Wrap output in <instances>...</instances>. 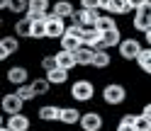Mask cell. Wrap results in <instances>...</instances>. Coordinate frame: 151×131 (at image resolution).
<instances>
[{"mask_svg": "<svg viewBox=\"0 0 151 131\" xmlns=\"http://www.w3.org/2000/svg\"><path fill=\"white\" fill-rule=\"evenodd\" d=\"M68 97L73 102H78V105H88V102H93V97H95V83L88 80V78L73 80L71 88H68Z\"/></svg>", "mask_w": 151, "mask_h": 131, "instance_id": "obj_1", "label": "cell"}, {"mask_svg": "<svg viewBox=\"0 0 151 131\" xmlns=\"http://www.w3.org/2000/svg\"><path fill=\"white\" fill-rule=\"evenodd\" d=\"M102 102H105L107 107H122L129 97L127 88L122 85V83H107V85H102V92H100Z\"/></svg>", "mask_w": 151, "mask_h": 131, "instance_id": "obj_2", "label": "cell"}, {"mask_svg": "<svg viewBox=\"0 0 151 131\" xmlns=\"http://www.w3.org/2000/svg\"><path fill=\"white\" fill-rule=\"evenodd\" d=\"M141 49H144V46H141V41L137 39V36H124V39H122V44L117 46V53H119L122 61H127V63L134 61V63H137Z\"/></svg>", "mask_w": 151, "mask_h": 131, "instance_id": "obj_3", "label": "cell"}, {"mask_svg": "<svg viewBox=\"0 0 151 131\" xmlns=\"http://www.w3.org/2000/svg\"><path fill=\"white\" fill-rule=\"evenodd\" d=\"M78 126H81V131H102L105 129V117L98 109H88V112H83Z\"/></svg>", "mask_w": 151, "mask_h": 131, "instance_id": "obj_4", "label": "cell"}, {"mask_svg": "<svg viewBox=\"0 0 151 131\" xmlns=\"http://www.w3.org/2000/svg\"><path fill=\"white\" fill-rule=\"evenodd\" d=\"M5 80L10 83L12 88H20V85H27V83H32L29 80V68L27 66H10V68L5 70Z\"/></svg>", "mask_w": 151, "mask_h": 131, "instance_id": "obj_5", "label": "cell"}, {"mask_svg": "<svg viewBox=\"0 0 151 131\" xmlns=\"http://www.w3.org/2000/svg\"><path fill=\"white\" fill-rule=\"evenodd\" d=\"M24 105H27V102L17 97V95H15V90H12V92H5V95H3V100H0V107H3L5 117L22 114V112H24Z\"/></svg>", "mask_w": 151, "mask_h": 131, "instance_id": "obj_6", "label": "cell"}, {"mask_svg": "<svg viewBox=\"0 0 151 131\" xmlns=\"http://www.w3.org/2000/svg\"><path fill=\"white\" fill-rule=\"evenodd\" d=\"M66 29H68L66 20H61V17H56V15L51 12V15H49V22H46V39L61 41L63 36H66Z\"/></svg>", "mask_w": 151, "mask_h": 131, "instance_id": "obj_7", "label": "cell"}, {"mask_svg": "<svg viewBox=\"0 0 151 131\" xmlns=\"http://www.w3.org/2000/svg\"><path fill=\"white\" fill-rule=\"evenodd\" d=\"M98 20H100V10H83V7H78L76 15L71 17V24H78L83 29H88V27H98Z\"/></svg>", "mask_w": 151, "mask_h": 131, "instance_id": "obj_8", "label": "cell"}, {"mask_svg": "<svg viewBox=\"0 0 151 131\" xmlns=\"http://www.w3.org/2000/svg\"><path fill=\"white\" fill-rule=\"evenodd\" d=\"M20 49H22V39H17L15 34L0 36V61H7L10 56H15Z\"/></svg>", "mask_w": 151, "mask_h": 131, "instance_id": "obj_9", "label": "cell"}, {"mask_svg": "<svg viewBox=\"0 0 151 131\" xmlns=\"http://www.w3.org/2000/svg\"><path fill=\"white\" fill-rule=\"evenodd\" d=\"M81 117H83V112L76 107V105H68V107H61L59 121H61L63 126H78L81 124Z\"/></svg>", "mask_w": 151, "mask_h": 131, "instance_id": "obj_10", "label": "cell"}, {"mask_svg": "<svg viewBox=\"0 0 151 131\" xmlns=\"http://www.w3.org/2000/svg\"><path fill=\"white\" fill-rule=\"evenodd\" d=\"M61 117V107L59 105H42L37 109V119L44 121V124H54V121H59Z\"/></svg>", "mask_w": 151, "mask_h": 131, "instance_id": "obj_11", "label": "cell"}, {"mask_svg": "<svg viewBox=\"0 0 151 131\" xmlns=\"http://www.w3.org/2000/svg\"><path fill=\"white\" fill-rule=\"evenodd\" d=\"M76 7L71 0H54V5H51V12L56 15V17H61V20H71V17L76 15Z\"/></svg>", "mask_w": 151, "mask_h": 131, "instance_id": "obj_12", "label": "cell"}, {"mask_svg": "<svg viewBox=\"0 0 151 131\" xmlns=\"http://www.w3.org/2000/svg\"><path fill=\"white\" fill-rule=\"evenodd\" d=\"M12 34L17 36V39H32V20L27 15L17 17L15 24H12Z\"/></svg>", "mask_w": 151, "mask_h": 131, "instance_id": "obj_13", "label": "cell"}, {"mask_svg": "<svg viewBox=\"0 0 151 131\" xmlns=\"http://www.w3.org/2000/svg\"><path fill=\"white\" fill-rule=\"evenodd\" d=\"M0 10L22 17V15H27V10H29V0H0Z\"/></svg>", "mask_w": 151, "mask_h": 131, "instance_id": "obj_14", "label": "cell"}, {"mask_svg": "<svg viewBox=\"0 0 151 131\" xmlns=\"http://www.w3.org/2000/svg\"><path fill=\"white\" fill-rule=\"evenodd\" d=\"M3 124H7L12 131H29V129H32V119H29V117H27L24 112H22V114L5 117V121H3Z\"/></svg>", "mask_w": 151, "mask_h": 131, "instance_id": "obj_15", "label": "cell"}, {"mask_svg": "<svg viewBox=\"0 0 151 131\" xmlns=\"http://www.w3.org/2000/svg\"><path fill=\"white\" fill-rule=\"evenodd\" d=\"M122 29L117 27V29H110V32H102V44H100V49H117V46L122 44Z\"/></svg>", "mask_w": 151, "mask_h": 131, "instance_id": "obj_16", "label": "cell"}, {"mask_svg": "<svg viewBox=\"0 0 151 131\" xmlns=\"http://www.w3.org/2000/svg\"><path fill=\"white\" fill-rule=\"evenodd\" d=\"M102 44V32L98 27H88L83 29V46H90V49H100Z\"/></svg>", "mask_w": 151, "mask_h": 131, "instance_id": "obj_17", "label": "cell"}, {"mask_svg": "<svg viewBox=\"0 0 151 131\" xmlns=\"http://www.w3.org/2000/svg\"><path fill=\"white\" fill-rule=\"evenodd\" d=\"M56 61H59V68H63V70L78 68V58H76V53H71V51L59 49V51H56Z\"/></svg>", "mask_w": 151, "mask_h": 131, "instance_id": "obj_18", "label": "cell"}, {"mask_svg": "<svg viewBox=\"0 0 151 131\" xmlns=\"http://www.w3.org/2000/svg\"><path fill=\"white\" fill-rule=\"evenodd\" d=\"M112 66V53L107 49H95V58H93V68L95 70H107Z\"/></svg>", "mask_w": 151, "mask_h": 131, "instance_id": "obj_19", "label": "cell"}, {"mask_svg": "<svg viewBox=\"0 0 151 131\" xmlns=\"http://www.w3.org/2000/svg\"><path fill=\"white\" fill-rule=\"evenodd\" d=\"M76 58H78V68H93L95 49H90V46H81V49L76 51Z\"/></svg>", "mask_w": 151, "mask_h": 131, "instance_id": "obj_20", "label": "cell"}, {"mask_svg": "<svg viewBox=\"0 0 151 131\" xmlns=\"http://www.w3.org/2000/svg\"><path fill=\"white\" fill-rule=\"evenodd\" d=\"M29 85H32V90L37 92V97H44V95H49V92H51V83L49 80H46V75H39V78H32V83H29Z\"/></svg>", "mask_w": 151, "mask_h": 131, "instance_id": "obj_21", "label": "cell"}, {"mask_svg": "<svg viewBox=\"0 0 151 131\" xmlns=\"http://www.w3.org/2000/svg\"><path fill=\"white\" fill-rule=\"evenodd\" d=\"M46 80L51 83V85H66V83L71 80V70H63V68H56V70H51V73H46Z\"/></svg>", "mask_w": 151, "mask_h": 131, "instance_id": "obj_22", "label": "cell"}, {"mask_svg": "<svg viewBox=\"0 0 151 131\" xmlns=\"http://www.w3.org/2000/svg\"><path fill=\"white\" fill-rule=\"evenodd\" d=\"M110 15H115V17H124L129 12H134L132 10V5H129V0H112V5H110Z\"/></svg>", "mask_w": 151, "mask_h": 131, "instance_id": "obj_23", "label": "cell"}, {"mask_svg": "<svg viewBox=\"0 0 151 131\" xmlns=\"http://www.w3.org/2000/svg\"><path fill=\"white\" fill-rule=\"evenodd\" d=\"M117 17L110 15V12H100V20H98V29L100 32H110V29H117Z\"/></svg>", "mask_w": 151, "mask_h": 131, "instance_id": "obj_24", "label": "cell"}, {"mask_svg": "<svg viewBox=\"0 0 151 131\" xmlns=\"http://www.w3.org/2000/svg\"><path fill=\"white\" fill-rule=\"evenodd\" d=\"M132 29H134V32H141V34H146V32L151 29V20L134 12V17H132Z\"/></svg>", "mask_w": 151, "mask_h": 131, "instance_id": "obj_25", "label": "cell"}, {"mask_svg": "<svg viewBox=\"0 0 151 131\" xmlns=\"http://www.w3.org/2000/svg\"><path fill=\"white\" fill-rule=\"evenodd\" d=\"M81 46H83V41H81V39H76V36H68V34H66L63 39L59 41V49H63V51H71V53H76V51L81 49Z\"/></svg>", "mask_w": 151, "mask_h": 131, "instance_id": "obj_26", "label": "cell"}, {"mask_svg": "<svg viewBox=\"0 0 151 131\" xmlns=\"http://www.w3.org/2000/svg\"><path fill=\"white\" fill-rule=\"evenodd\" d=\"M39 68L44 70V75H46V73H51V70H56V68H59L56 53H44V56H42V61H39Z\"/></svg>", "mask_w": 151, "mask_h": 131, "instance_id": "obj_27", "label": "cell"}, {"mask_svg": "<svg viewBox=\"0 0 151 131\" xmlns=\"http://www.w3.org/2000/svg\"><path fill=\"white\" fill-rule=\"evenodd\" d=\"M46 22H49V20H34L32 22V39L34 41L46 39Z\"/></svg>", "mask_w": 151, "mask_h": 131, "instance_id": "obj_28", "label": "cell"}, {"mask_svg": "<svg viewBox=\"0 0 151 131\" xmlns=\"http://www.w3.org/2000/svg\"><path fill=\"white\" fill-rule=\"evenodd\" d=\"M15 95L20 97V100H24V102H34V100H37V92L32 90V85H29V83H27V85L15 88Z\"/></svg>", "mask_w": 151, "mask_h": 131, "instance_id": "obj_29", "label": "cell"}, {"mask_svg": "<svg viewBox=\"0 0 151 131\" xmlns=\"http://www.w3.org/2000/svg\"><path fill=\"white\" fill-rule=\"evenodd\" d=\"M134 129H137V131H151V119H149L146 114H139V117H137Z\"/></svg>", "mask_w": 151, "mask_h": 131, "instance_id": "obj_30", "label": "cell"}, {"mask_svg": "<svg viewBox=\"0 0 151 131\" xmlns=\"http://www.w3.org/2000/svg\"><path fill=\"white\" fill-rule=\"evenodd\" d=\"M78 7H83V10H100V0H78Z\"/></svg>", "mask_w": 151, "mask_h": 131, "instance_id": "obj_31", "label": "cell"}, {"mask_svg": "<svg viewBox=\"0 0 151 131\" xmlns=\"http://www.w3.org/2000/svg\"><path fill=\"white\" fill-rule=\"evenodd\" d=\"M66 34H68V36H76V39H81V41H83V27H78V24H68Z\"/></svg>", "mask_w": 151, "mask_h": 131, "instance_id": "obj_32", "label": "cell"}, {"mask_svg": "<svg viewBox=\"0 0 151 131\" xmlns=\"http://www.w3.org/2000/svg\"><path fill=\"white\" fill-rule=\"evenodd\" d=\"M137 15H141V17H149V20H151V0H149V3H144V5L139 7V10H137Z\"/></svg>", "mask_w": 151, "mask_h": 131, "instance_id": "obj_33", "label": "cell"}, {"mask_svg": "<svg viewBox=\"0 0 151 131\" xmlns=\"http://www.w3.org/2000/svg\"><path fill=\"white\" fill-rule=\"evenodd\" d=\"M115 131H137L132 124H124V121H117V126H115Z\"/></svg>", "mask_w": 151, "mask_h": 131, "instance_id": "obj_34", "label": "cell"}, {"mask_svg": "<svg viewBox=\"0 0 151 131\" xmlns=\"http://www.w3.org/2000/svg\"><path fill=\"white\" fill-rule=\"evenodd\" d=\"M144 3H149V0H129V5H132V10H134V12H137Z\"/></svg>", "mask_w": 151, "mask_h": 131, "instance_id": "obj_35", "label": "cell"}, {"mask_svg": "<svg viewBox=\"0 0 151 131\" xmlns=\"http://www.w3.org/2000/svg\"><path fill=\"white\" fill-rule=\"evenodd\" d=\"M110 5H112V0H100V10H102V12H107Z\"/></svg>", "mask_w": 151, "mask_h": 131, "instance_id": "obj_36", "label": "cell"}, {"mask_svg": "<svg viewBox=\"0 0 151 131\" xmlns=\"http://www.w3.org/2000/svg\"><path fill=\"white\" fill-rule=\"evenodd\" d=\"M141 114H146V117L151 119V102H146V105L141 107Z\"/></svg>", "mask_w": 151, "mask_h": 131, "instance_id": "obj_37", "label": "cell"}, {"mask_svg": "<svg viewBox=\"0 0 151 131\" xmlns=\"http://www.w3.org/2000/svg\"><path fill=\"white\" fill-rule=\"evenodd\" d=\"M139 70H141V73H146V75H151V58H149V63H144V66H141Z\"/></svg>", "mask_w": 151, "mask_h": 131, "instance_id": "obj_38", "label": "cell"}, {"mask_svg": "<svg viewBox=\"0 0 151 131\" xmlns=\"http://www.w3.org/2000/svg\"><path fill=\"white\" fill-rule=\"evenodd\" d=\"M144 41H146V46H151V29L144 34Z\"/></svg>", "mask_w": 151, "mask_h": 131, "instance_id": "obj_39", "label": "cell"}, {"mask_svg": "<svg viewBox=\"0 0 151 131\" xmlns=\"http://www.w3.org/2000/svg\"><path fill=\"white\" fill-rule=\"evenodd\" d=\"M0 131H12V129L7 126V124H0Z\"/></svg>", "mask_w": 151, "mask_h": 131, "instance_id": "obj_40", "label": "cell"}]
</instances>
